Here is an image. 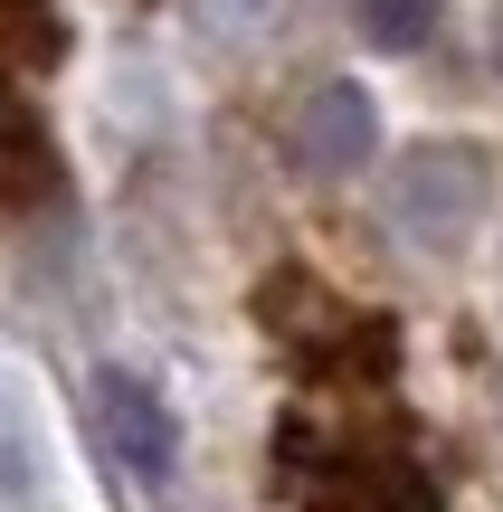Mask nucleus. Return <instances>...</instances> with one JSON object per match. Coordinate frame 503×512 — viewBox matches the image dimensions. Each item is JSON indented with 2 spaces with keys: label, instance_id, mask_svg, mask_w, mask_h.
Wrapping results in <instances>:
<instances>
[{
  "label": "nucleus",
  "instance_id": "obj_2",
  "mask_svg": "<svg viewBox=\"0 0 503 512\" xmlns=\"http://www.w3.org/2000/svg\"><path fill=\"white\" fill-rule=\"evenodd\" d=\"M95 437H105V456L124 465L133 484H171V465H181V418H171V399L124 361L95 370Z\"/></svg>",
  "mask_w": 503,
  "mask_h": 512
},
{
  "label": "nucleus",
  "instance_id": "obj_4",
  "mask_svg": "<svg viewBox=\"0 0 503 512\" xmlns=\"http://www.w3.org/2000/svg\"><path fill=\"white\" fill-rule=\"evenodd\" d=\"M0 512H57V475H48V427L19 370H0Z\"/></svg>",
  "mask_w": 503,
  "mask_h": 512
},
{
  "label": "nucleus",
  "instance_id": "obj_3",
  "mask_svg": "<svg viewBox=\"0 0 503 512\" xmlns=\"http://www.w3.org/2000/svg\"><path fill=\"white\" fill-rule=\"evenodd\" d=\"M304 512H437V475L390 446H333Z\"/></svg>",
  "mask_w": 503,
  "mask_h": 512
},
{
  "label": "nucleus",
  "instance_id": "obj_5",
  "mask_svg": "<svg viewBox=\"0 0 503 512\" xmlns=\"http://www.w3.org/2000/svg\"><path fill=\"white\" fill-rule=\"evenodd\" d=\"M295 152L314 171H361L380 152V114H371V95L361 86H323V95H304V124H295Z\"/></svg>",
  "mask_w": 503,
  "mask_h": 512
},
{
  "label": "nucleus",
  "instance_id": "obj_6",
  "mask_svg": "<svg viewBox=\"0 0 503 512\" xmlns=\"http://www.w3.org/2000/svg\"><path fill=\"white\" fill-rule=\"evenodd\" d=\"M352 19H361L371 48H428L437 19H447V0H352Z\"/></svg>",
  "mask_w": 503,
  "mask_h": 512
},
{
  "label": "nucleus",
  "instance_id": "obj_1",
  "mask_svg": "<svg viewBox=\"0 0 503 512\" xmlns=\"http://www.w3.org/2000/svg\"><path fill=\"white\" fill-rule=\"evenodd\" d=\"M485 200H494V171H485V152H466V143H409L399 171H390V228L409 247H428V256L466 247L475 219H485Z\"/></svg>",
  "mask_w": 503,
  "mask_h": 512
}]
</instances>
